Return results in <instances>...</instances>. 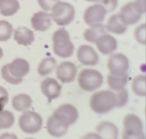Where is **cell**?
Instances as JSON below:
<instances>
[{"label": "cell", "mask_w": 146, "mask_h": 139, "mask_svg": "<svg viewBox=\"0 0 146 139\" xmlns=\"http://www.w3.org/2000/svg\"><path fill=\"white\" fill-rule=\"evenodd\" d=\"M146 11V0H135L123 6L117 14L121 21L126 26L139 21Z\"/></svg>", "instance_id": "1"}, {"label": "cell", "mask_w": 146, "mask_h": 139, "mask_svg": "<svg viewBox=\"0 0 146 139\" xmlns=\"http://www.w3.org/2000/svg\"><path fill=\"white\" fill-rule=\"evenodd\" d=\"M116 102L114 92L103 90L92 94L90 100V106L96 113L104 114L116 107Z\"/></svg>", "instance_id": "2"}, {"label": "cell", "mask_w": 146, "mask_h": 139, "mask_svg": "<svg viewBox=\"0 0 146 139\" xmlns=\"http://www.w3.org/2000/svg\"><path fill=\"white\" fill-rule=\"evenodd\" d=\"M52 39L53 51L55 55L64 58L72 55L74 46L67 31L63 29L57 30L53 35Z\"/></svg>", "instance_id": "3"}, {"label": "cell", "mask_w": 146, "mask_h": 139, "mask_svg": "<svg viewBox=\"0 0 146 139\" xmlns=\"http://www.w3.org/2000/svg\"><path fill=\"white\" fill-rule=\"evenodd\" d=\"M122 138L145 139L142 122L141 119L135 114H128L124 118Z\"/></svg>", "instance_id": "4"}, {"label": "cell", "mask_w": 146, "mask_h": 139, "mask_svg": "<svg viewBox=\"0 0 146 139\" xmlns=\"http://www.w3.org/2000/svg\"><path fill=\"white\" fill-rule=\"evenodd\" d=\"M103 82V76L96 70L84 69L81 70L78 78V86L86 92H92L100 87Z\"/></svg>", "instance_id": "5"}, {"label": "cell", "mask_w": 146, "mask_h": 139, "mask_svg": "<svg viewBox=\"0 0 146 139\" xmlns=\"http://www.w3.org/2000/svg\"><path fill=\"white\" fill-rule=\"evenodd\" d=\"M52 19L60 26L69 25L74 19L75 9L72 4L65 2H58L52 9Z\"/></svg>", "instance_id": "6"}, {"label": "cell", "mask_w": 146, "mask_h": 139, "mask_svg": "<svg viewBox=\"0 0 146 139\" xmlns=\"http://www.w3.org/2000/svg\"><path fill=\"white\" fill-rule=\"evenodd\" d=\"M70 125V121L65 116L54 111L48 119L47 129L52 136L60 137L66 134Z\"/></svg>", "instance_id": "7"}, {"label": "cell", "mask_w": 146, "mask_h": 139, "mask_svg": "<svg viewBox=\"0 0 146 139\" xmlns=\"http://www.w3.org/2000/svg\"><path fill=\"white\" fill-rule=\"evenodd\" d=\"M42 118L36 112L27 111L20 116L19 125L25 133L35 134L40 131L42 127Z\"/></svg>", "instance_id": "8"}, {"label": "cell", "mask_w": 146, "mask_h": 139, "mask_svg": "<svg viewBox=\"0 0 146 139\" xmlns=\"http://www.w3.org/2000/svg\"><path fill=\"white\" fill-rule=\"evenodd\" d=\"M107 67L110 74L120 76L126 74L129 68V61L127 57L117 53L113 54L108 58Z\"/></svg>", "instance_id": "9"}, {"label": "cell", "mask_w": 146, "mask_h": 139, "mask_svg": "<svg viewBox=\"0 0 146 139\" xmlns=\"http://www.w3.org/2000/svg\"><path fill=\"white\" fill-rule=\"evenodd\" d=\"M107 13L106 10L101 4H94L85 9L84 20L87 25L91 26L102 22Z\"/></svg>", "instance_id": "10"}, {"label": "cell", "mask_w": 146, "mask_h": 139, "mask_svg": "<svg viewBox=\"0 0 146 139\" xmlns=\"http://www.w3.org/2000/svg\"><path fill=\"white\" fill-rule=\"evenodd\" d=\"M77 73L76 66L70 61L61 63L57 68V77L62 83H70L75 80Z\"/></svg>", "instance_id": "11"}, {"label": "cell", "mask_w": 146, "mask_h": 139, "mask_svg": "<svg viewBox=\"0 0 146 139\" xmlns=\"http://www.w3.org/2000/svg\"><path fill=\"white\" fill-rule=\"evenodd\" d=\"M78 61L83 65L93 66L99 61V55L94 49L87 45H81L77 52Z\"/></svg>", "instance_id": "12"}, {"label": "cell", "mask_w": 146, "mask_h": 139, "mask_svg": "<svg viewBox=\"0 0 146 139\" xmlns=\"http://www.w3.org/2000/svg\"><path fill=\"white\" fill-rule=\"evenodd\" d=\"M5 66L10 74L16 79H23L30 71L29 62L23 58H17Z\"/></svg>", "instance_id": "13"}, {"label": "cell", "mask_w": 146, "mask_h": 139, "mask_svg": "<svg viewBox=\"0 0 146 139\" xmlns=\"http://www.w3.org/2000/svg\"><path fill=\"white\" fill-rule=\"evenodd\" d=\"M41 88L43 94L51 102L52 100L59 97L62 86L54 78L48 77L43 80L41 84Z\"/></svg>", "instance_id": "14"}, {"label": "cell", "mask_w": 146, "mask_h": 139, "mask_svg": "<svg viewBox=\"0 0 146 139\" xmlns=\"http://www.w3.org/2000/svg\"><path fill=\"white\" fill-rule=\"evenodd\" d=\"M95 43L98 50L105 55H111L117 48L116 39L110 34L106 33L99 37Z\"/></svg>", "instance_id": "15"}, {"label": "cell", "mask_w": 146, "mask_h": 139, "mask_svg": "<svg viewBox=\"0 0 146 139\" xmlns=\"http://www.w3.org/2000/svg\"><path fill=\"white\" fill-rule=\"evenodd\" d=\"M51 19L50 14L40 11L33 15L31 19V24L36 31H45L52 25Z\"/></svg>", "instance_id": "16"}, {"label": "cell", "mask_w": 146, "mask_h": 139, "mask_svg": "<svg viewBox=\"0 0 146 139\" xmlns=\"http://www.w3.org/2000/svg\"><path fill=\"white\" fill-rule=\"evenodd\" d=\"M97 134L103 139H116L117 138L118 130L114 124L104 121L100 123L96 128Z\"/></svg>", "instance_id": "17"}, {"label": "cell", "mask_w": 146, "mask_h": 139, "mask_svg": "<svg viewBox=\"0 0 146 139\" xmlns=\"http://www.w3.org/2000/svg\"><path fill=\"white\" fill-rule=\"evenodd\" d=\"M14 39L25 46L30 45L35 40L34 32L26 27H19L14 31Z\"/></svg>", "instance_id": "18"}, {"label": "cell", "mask_w": 146, "mask_h": 139, "mask_svg": "<svg viewBox=\"0 0 146 139\" xmlns=\"http://www.w3.org/2000/svg\"><path fill=\"white\" fill-rule=\"evenodd\" d=\"M105 27L108 31L116 34H123L127 29V26L120 21L117 14L112 15L108 18Z\"/></svg>", "instance_id": "19"}, {"label": "cell", "mask_w": 146, "mask_h": 139, "mask_svg": "<svg viewBox=\"0 0 146 139\" xmlns=\"http://www.w3.org/2000/svg\"><path fill=\"white\" fill-rule=\"evenodd\" d=\"M105 33H106L105 26L99 23L86 29L84 32L83 37L86 41L95 43L99 37Z\"/></svg>", "instance_id": "20"}, {"label": "cell", "mask_w": 146, "mask_h": 139, "mask_svg": "<svg viewBox=\"0 0 146 139\" xmlns=\"http://www.w3.org/2000/svg\"><path fill=\"white\" fill-rule=\"evenodd\" d=\"M20 8L17 0H0V13L4 16L14 15Z\"/></svg>", "instance_id": "21"}, {"label": "cell", "mask_w": 146, "mask_h": 139, "mask_svg": "<svg viewBox=\"0 0 146 139\" xmlns=\"http://www.w3.org/2000/svg\"><path fill=\"white\" fill-rule=\"evenodd\" d=\"M128 75L127 74L120 76L108 75L107 82L111 89L114 91H118L124 88L127 84Z\"/></svg>", "instance_id": "22"}, {"label": "cell", "mask_w": 146, "mask_h": 139, "mask_svg": "<svg viewBox=\"0 0 146 139\" xmlns=\"http://www.w3.org/2000/svg\"><path fill=\"white\" fill-rule=\"evenodd\" d=\"M32 100L29 95L20 94L13 98V106L15 110L19 112L25 111L31 106Z\"/></svg>", "instance_id": "23"}, {"label": "cell", "mask_w": 146, "mask_h": 139, "mask_svg": "<svg viewBox=\"0 0 146 139\" xmlns=\"http://www.w3.org/2000/svg\"><path fill=\"white\" fill-rule=\"evenodd\" d=\"M55 110L63 114L67 118L71 125L75 123L78 118L77 110L75 106L70 104H64L59 106Z\"/></svg>", "instance_id": "24"}, {"label": "cell", "mask_w": 146, "mask_h": 139, "mask_svg": "<svg viewBox=\"0 0 146 139\" xmlns=\"http://www.w3.org/2000/svg\"><path fill=\"white\" fill-rule=\"evenodd\" d=\"M131 88L133 92L139 96H146V76H137L133 78L131 82Z\"/></svg>", "instance_id": "25"}, {"label": "cell", "mask_w": 146, "mask_h": 139, "mask_svg": "<svg viewBox=\"0 0 146 139\" xmlns=\"http://www.w3.org/2000/svg\"><path fill=\"white\" fill-rule=\"evenodd\" d=\"M56 61L54 57H50L43 59L39 64L38 72L42 76L50 74L56 66Z\"/></svg>", "instance_id": "26"}, {"label": "cell", "mask_w": 146, "mask_h": 139, "mask_svg": "<svg viewBox=\"0 0 146 139\" xmlns=\"http://www.w3.org/2000/svg\"><path fill=\"white\" fill-rule=\"evenodd\" d=\"M13 27L10 22L5 20L0 21V41L9 40L11 37Z\"/></svg>", "instance_id": "27"}, {"label": "cell", "mask_w": 146, "mask_h": 139, "mask_svg": "<svg viewBox=\"0 0 146 139\" xmlns=\"http://www.w3.org/2000/svg\"><path fill=\"white\" fill-rule=\"evenodd\" d=\"M14 116L9 111L0 112V129H8L11 127L14 123Z\"/></svg>", "instance_id": "28"}, {"label": "cell", "mask_w": 146, "mask_h": 139, "mask_svg": "<svg viewBox=\"0 0 146 139\" xmlns=\"http://www.w3.org/2000/svg\"><path fill=\"white\" fill-rule=\"evenodd\" d=\"M115 92L116 107H120L124 106L127 103L128 99V93L125 88H123Z\"/></svg>", "instance_id": "29"}, {"label": "cell", "mask_w": 146, "mask_h": 139, "mask_svg": "<svg viewBox=\"0 0 146 139\" xmlns=\"http://www.w3.org/2000/svg\"><path fill=\"white\" fill-rule=\"evenodd\" d=\"M146 24L140 25L134 31V35L135 39L137 42L143 45H145L146 40Z\"/></svg>", "instance_id": "30"}, {"label": "cell", "mask_w": 146, "mask_h": 139, "mask_svg": "<svg viewBox=\"0 0 146 139\" xmlns=\"http://www.w3.org/2000/svg\"><path fill=\"white\" fill-rule=\"evenodd\" d=\"M1 73L3 78L7 82L13 85H18L23 81V79H18L13 77L10 74L5 66H3L1 69Z\"/></svg>", "instance_id": "31"}, {"label": "cell", "mask_w": 146, "mask_h": 139, "mask_svg": "<svg viewBox=\"0 0 146 139\" xmlns=\"http://www.w3.org/2000/svg\"><path fill=\"white\" fill-rule=\"evenodd\" d=\"M99 1L105 7L107 13L114 11L117 6V0H99Z\"/></svg>", "instance_id": "32"}, {"label": "cell", "mask_w": 146, "mask_h": 139, "mask_svg": "<svg viewBox=\"0 0 146 139\" xmlns=\"http://www.w3.org/2000/svg\"><path fill=\"white\" fill-rule=\"evenodd\" d=\"M60 0H38L40 7L45 11L52 10L54 5L59 2Z\"/></svg>", "instance_id": "33"}, {"label": "cell", "mask_w": 146, "mask_h": 139, "mask_svg": "<svg viewBox=\"0 0 146 139\" xmlns=\"http://www.w3.org/2000/svg\"><path fill=\"white\" fill-rule=\"evenodd\" d=\"M9 100L8 92L5 88L0 86V112L2 111Z\"/></svg>", "instance_id": "34"}, {"label": "cell", "mask_w": 146, "mask_h": 139, "mask_svg": "<svg viewBox=\"0 0 146 139\" xmlns=\"http://www.w3.org/2000/svg\"><path fill=\"white\" fill-rule=\"evenodd\" d=\"M3 55H4V53H3V49L1 47H0V59L3 57Z\"/></svg>", "instance_id": "35"}, {"label": "cell", "mask_w": 146, "mask_h": 139, "mask_svg": "<svg viewBox=\"0 0 146 139\" xmlns=\"http://www.w3.org/2000/svg\"><path fill=\"white\" fill-rule=\"evenodd\" d=\"M86 1L90 2H96L99 1V0H84Z\"/></svg>", "instance_id": "36"}]
</instances>
